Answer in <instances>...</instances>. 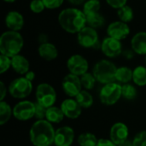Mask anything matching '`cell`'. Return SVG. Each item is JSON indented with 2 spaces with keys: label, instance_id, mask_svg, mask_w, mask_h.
Returning <instances> with one entry per match:
<instances>
[{
  "label": "cell",
  "instance_id": "6da1fadb",
  "mask_svg": "<svg viewBox=\"0 0 146 146\" xmlns=\"http://www.w3.org/2000/svg\"><path fill=\"white\" fill-rule=\"evenodd\" d=\"M60 27L68 33H78L87 26L86 15L83 10L77 8H66L58 15Z\"/></svg>",
  "mask_w": 146,
  "mask_h": 146
},
{
  "label": "cell",
  "instance_id": "7a4b0ae2",
  "mask_svg": "<svg viewBox=\"0 0 146 146\" xmlns=\"http://www.w3.org/2000/svg\"><path fill=\"white\" fill-rule=\"evenodd\" d=\"M56 131L48 121L37 120L29 131L30 141L34 146H50L55 142Z\"/></svg>",
  "mask_w": 146,
  "mask_h": 146
},
{
  "label": "cell",
  "instance_id": "3957f363",
  "mask_svg": "<svg viewBox=\"0 0 146 146\" xmlns=\"http://www.w3.org/2000/svg\"><path fill=\"white\" fill-rule=\"evenodd\" d=\"M24 46V39L19 32L8 30L0 37V52L2 55L13 57L19 55Z\"/></svg>",
  "mask_w": 146,
  "mask_h": 146
},
{
  "label": "cell",
  "instance_id": "277c9868",
  "mask_svg": "<svg viewBox=\"0 0 146 146\" xmlns=\"http://www.w3.org/2000/svg\"><path fill=\"white\" fill-rule=\"evenodd\" d=\"M116 70L117 68L114 62L107 59H103L94 65L92 74L98 82L106 85L115 82Z\"/></svg>",
  "mask_w": 146,
  "mask_h": 146
},
{
  "label": "cell",
  "instance_id": "5b68a950",
  "mask_svg": "<svg viewBox=\"0 0 146 146\" xmlns=\"http://www.w3.org/2000/svg\"><path fill=\"white\" fill-rule=\"evenodd\" d=\"M77 40L79 44L86 49H101L99 36L97 29L89 26L85 27L77 33Z\"/></svg>",
  "mask_w": 146,
  "mask_h": 146
},
{
  "label": "cell",
  "instance_id": "8992f818",
  "mask_svg": "<svg viewBox=\"0 0 146 146\" xmlns=\"http://www.w3.org/2000/svg\"><path fill=\"white\" fill-rule=\"evenodd\" d=\"M33 91V83L26 77H19L12 80L9 86V92L14 98L22 99L28 97Z\"/></svg>",
  "mask_w": 146,
  "mask_h": 146
},
{
  "label": "cell",
  "instance_id": "52a82bcc",
  "mask_svg": "<svg viewBox=\"0 0 146 146\" xmlns=\"http://www.w3.org/2000/svg\"><path fill=\"white\" fill-rule=\"evenodd\" d=\"M121 87L119 83L112 82L104 85L99 93V98L102 104L110 106L116 104L122 97Z\"/></svg>",
  "mask_w": 146,
  "mask_h": 146
},
{
  "label": "cell",
  "instance_id": "ba28073f",
  "mask_svg": "<svg viewBox=\"0 0 146 146\" xmlns=\"http://www.w3.org/2000/svg\"><path fill=\"white\" fill-rule=\"evenodd\" d=\"M36 102L47 109L54 106L56 101V90L48 83H41L36 88Z\"/></svg>",
  "mask_w": 146,
  "mask_h": 146
},
{
  "label": "cell",
  "instance_id": "9c48e42d",
  "mask_svg": "<svg viewBox=\"0 0 146 146\" xmlns=\"http://www.w3.org/2000/svg\"><path fill=\"white\" fill-rule=\"evenodd\" d=\"M35 115L34 103L27 100H23L16 104L13 109L14 117L21 121L31 120Z\"/></svg>",
  "mask_w": 146,
  "mask_h": 146
},
{
  "label": "cell",
  "instance_id": "30bf717a",
  "mask_svg": "<svg viewBox=\"0 0 146 146\" xmlns=\"http://www.w3.org/2000/svg\"><path fill=\"white\" fill-rule=\"evenodd\" d=\"M62 87L66 95L70 98H76V96L82 91L80 77L69 73L63 78Z\"/></svg>",
  "mask_w": 146,
  "mask_h": 146
},
{
  "label": "cell",
  "instance_id": "8fae6325",
  "mask_svg": "<svg viewBox=\"0 0 146 146\" xmlns=\"http://www.w3.org/2000/svg\"><path fill=\"white\" fill-rule=\"evenodd\" d=\"M67 68L70 74L77 76H81L87 73L89 68V63L87 60L81 55L75 54L71 56L67 61Z\"/></svg>",
  "mask_w": 146,
  "mask_h": 146
},
{
  "label": "cell",
  "instance_id": "7c38bea8",
  "mask_svg": "<svg viewBox=\"0 0 146 146\" xmlns=\"http://www.w3.org/2000/svg\"><path fill=\"white\" fill-rule=\"evenodd\" d=\"M101 50L109 58H115L122 54V44L121 40L111 37H106L101 43Z\"/></svg>",
  "mask_w": 146,
  "mask_h": 146
},
{
  "label": "cell",
  "instance_id": "4fadbf2b",
  "mask_svg": "<svg viewBox=\"0 0 146 146\" xmlns=\"http://www.w3.org/2000/svg\"><path fill=\"white\" fill-rule=\"evenodd\" d=\"M107 34L109 37L121 41L130 34V27H128L127 23L123 21H113L107 27Z\"/></svg>",
  "mask_w": 146,
  "mask_h": 146
},
{
  "label": "cell",
  "instance_id": "5bb4252c",
  "mask_svg": "<svg viewBox=\"0 0 146 146\" xmlns=\"http://www.w3.org/2000/svg\"><path fill=\"white\" fill-rule=\"evenodd\" d=\"M74 140V131L72 127L65 126L56 130L55 145L70 146Z\"/></svg>",
  "mask_w": 146,
  "mask_h": 146
},
{
  "label": "cell",
  "instance_id": "9a60e30c",
  "mask_svg": "<svg viewBox=\"0 0 146 146\" xmlns=\"http://www.w3.org/2000/svg\"><path fill=\"white\" fill-rule=\"evenodd\" d=\"M128 136H129L128 127L126 124L122 122H116L110 128V140L116 145H119L120 144L128 139Z\"/></svg>",
  "mask_w": 146,
  "mask_h": 146
},
{
  "label": "cell",
  "instance_id": "2e32d148",
  "mask_svg": "<svg viewBox=\"0 0 146 146\" xmlns=\"http://www.w3.org/2000/svg\"><path fill=\"white\" fill-rule=\"evenodd\" d=\"M64 114V115L69 119L74 120L80 116L81 115V107L78 104L75 99L73 98H67L65 99L60 107Z\"/></svg>",
  "mask_w": 146,
  "mask_h": 146
},
{
  "label": "cell",
  "instance_id": "e0dca14e",
  "mask_svg": "<svg viewBox=\"0 0 146 146\" xmlns=\"http://www.w3.org/2000/svg\"><path fill=\"white\" fill-rule=\"evenodd\" d=\"M4 22L9 30L15 32L21 30L25 23L23 15L16 10H11L6 15Z\"/></svg>",
  "mask_w": 146,
  "mask_h": 146
},
{
  "label": "cell",
  "instance_id": "ac0fdd59",
  "mask_svg": "<svg viewBox=\"0 0 146 146\" xmlns=\"http://www.w3.org/2000/svg\"><path fill=\"white\" fill-rule=\"evenodd\" d=\"M131 47L136 54L146 56V32H139L133 36Z\"/></svg>",
  "mask_w": 146,
  "mask_h": 146
},
{
  "label": "cell",
  "instance_id": "d6986e66",
  "mask_svg": "<svg viewBox=\"0 0 146 146\" xmlns=\"http://www.w3.org/2000/svg\"><path fill=\"white\" fill-rule=\"evenodd\" d=\"M38 56L45 61H53L58 56V50L56 45L50 42L39 44L38 48Z\"/></svg>",
  "mask_w": 146,
  "mask_h": 146
},
{
  "label": "cell",
  "instance_id": "ffe728a7",
  "mask_svg": "<svg viewBox=\"0 0 146 146\" xmlns=\"http://www.w3.org/2000/svg\"><path fill=\"white\" fill-rule=\"evenodd\" d=\"M11 68L19 74H26L30 68L29 61L22 55H16L11 57Z\"/></svg>",
  "mask_w": 146,
  "mask_h": 146
},
{
  "label": "cell",
  "instance_id": "44dd1931",
  "mask_svg": "<svg viewBox=\"0 0 146 146\" xmlns=\"http://www.w3.org/2000/svg\"><path fill=\"white\" fill-rule=\"evenodd\" d=\"M64 116L65 115L61 108H58L56 106H51L47 109L45 120L48 121L50 123L58 124L63 121Z\"/></svg>",
  "mask_w": 146,
  "mask_h": 146
},
{
  "label": "cell",
  "instance_id": "7402d4cb",
  "mask_svg": "<svg viewBox=\"0 0 146 146\" xmlns=\"http://www.w3.org/2000/svg\"><path fill=\"white\" fill-rule=\"evenodd\" d=\"M133 70L128 67H120L117 68L115 74V80L121 84H127L133 80Z\"/></svg>",
  "mask_w": 146,
  "mask_h": 146
},
{
  "label": "cell",
  "instance_id": "603a6c76",
  "mask_svg": "<svg viewBox=\"0 0 146 146\" xmlns=\"http://www.w3.org/2000/svg\"><path fill=\"white\" fill-rule=\"evenodd\" d=\"M75 100L82 109H88L93 104V97L86 90H82L75 98Z\"/></svg>",
  "mask_w": 146,
  "mask_h": 146
},
{
  "label": "cell",
  "instance_id": "cb8c5ba5",
  "mask_svg": "<svg viewBox=\"0 0 146 146\" xmlns=\"http://www.w3.org/2000/svg\"><path fill=\"white\" fill-rule=\"evenodd\" d=\"M86 23H87V26L92 28L98 29L104 25L105 18L99 12L93 13V14L86 15Z\"/></svg>",
  "mask_w": 146,
  "mask_h": 146
},
{
  "label": "cell",
  "instance_id": "d4e9b609",
  "mask_svg": "<svg viewBox=\"0 0 146 146\" xmlns=\"http://www.w3.org/2000/svg\"><path fill=\"white\" fill-rule=\"evenodd\" d=\"M98 138L92 133H84L79 135L77 142L80 146H97L98 143Z\"/></svg>",
  "mask_w": 146,
  "mask_h": 146
},
{
  "label": "cell",
  "instance_id": "484cf974",
  "mask_svg": "<svg viewBox=\"0 0 146 146\" xmlns=\"http://www.w3.org/2000/svg\"><path fill=\"white\" fill-rule=\"evenodd\" d=\"M133 80L139 86H146V67L138 66L133 69Z\"/></svg>",
  "mask_w": 146,
  "mask_h": 146
},
{
  "label": "cell",
  "instance_id": "4316f807",
  "mask_svg": "<svg viewBox=\"0 0 146 146\" xmlns=\"http://www.w3.org/2000/svg\"><path fill=\"white\" fill-rule=\"evenodd\" d=\"M12 115H13V110L11 109L10 105L7 102L1 101L0 102V125L3 126L5 123H7L11 118Z\"/></svg>",
  "mask_w": 146,
  "mask_h": 146
},
{
  "label": "cell",
  "instance_id": "83f0119b",
  "mask_svg": "<svg viewBox=\"0 0 146 146\" xmlns=\"http://www.w3.org/2000/svg\"><path fill=\"white\" fill-rule=\"evenodd\" d=\"M117 15L121 21H123L125 23H129L134 18L133 9L130 6L125 5L124 7L117 9Z\"/></svg>",
  "mask_w": 146,
  "mask_h": 146
},
{
  "label": "cell",
  "instance_id": "f1b7e54d",
  "mask_svg": "<svg viewBox=\"0 0 146 146\" xmlns=\"http://www.w3.org/2000/svg\"><path fill=\"white\" fill-rule=\"evenodd\" d=\"M101 9V3L99 0H86L83 4V12L86 15L98 13Z\"/></svg>",
  "mask_w": 146,
  "mask_h": 146
},
{
  "label": "cell",
  "instance_id": "f546056e",
  "mask_svg": "<svg viewBox=\"0 0 146 146\" xmlns=\"http://www.w3.org/2000/svg\"><path fill=\"white\" fill-rule=\"evenodd\" d=\"M121 93H122V97L127 100H133L136 98L138 95L136 87L133 85H131L130 83L124 84L122 86Z\"/></svg>",
  "mask_w": 146,
  "mask_h": 146
},
{
  "label": "cell",
  "instance_id": "4dcf8cb0",
  "mask_svg": "<svg viewBox=\"0 0 146 146\" xmlns=\"http://www.w3.org/2000/svg\"><path fill=\"white\" fill-rule=\"evenodd\" d=\"M96 78L93 75V74L91 73H86L83 75L80 76V81L82 84V86L86 90H92L95 86L96 83Z\"/></svg>",
  "mask_w": 146,
  "mask_h": 146
},
{
  "label": "cell",
  "instance_id": "1f68e13d",
  "mask_svg": "<svg viewBox=\"0 0 146 146\" xmlns=\"http://www.w3.org/2000/svg\"><path fill=\"white\" fill-rule=\"evenodd\" d=\"M30 10L34 14L42 13L45 9V6L42 0H32L29 4Z\"/></svg>",
  "mask_w": 146,
  "mask_h": 146
},
{
  "label": "cell",
  "instance_id": "d6a6232c",
  "mask_svg": "<svg viewBox=\"0 0 146 146\" xmlns=\"http://www.w3.org/2000/svg\"><path fill=\"white\" fill-rule=\"evenodd\" d=\"M11 68V57L2 55L0 56V74H3Z\"/></svg>",
  "mask_w": 146,
  "mask_h": 146
},
{
  "label": "cell",
  "instance_id": "836d02e7",
  "mask_svg": "<svg viewBox=\"0 0 146 146\" xmlns=\"http://www.w3.org/2000/svg\"><path fill=\"white\" fill-rule=\"evenodd\" d=\"M35 104V115L34 117L38 120H45L47 108L44 107L43 105L39 104L38 102L34 103Z\"/></svg>",
  "mask_w": 146,
  "mask_h": 146
},
{
  "label": "cell",
  "instance_id": "e575fe53",
  "mask_svg": "<svg viewBox=\"0 0 146 146\" xmlns=\"http://www.w3.org/2000/svg\"><path fill=\"white\" fill-rule=\"evenodd\" d=\"M133 146H146V131H141L133 139Z\"/></svg>",
  "mask_w": 146,
  "mask_h": 146
},
{
  "label": "cell",
  "instance_id": "d590c367",
  "mask_svg": "<svg viewBox=\"0 0 146 146\" xmlns=\"http://www.w3.org/2000/svg\"><path fill=\"white\" fill-rule=\"evenodd\" d=\"M44 6H45V9H58L60 8L64 0H42Z\"/></svg>",
  "mask_w": 146,
  "mask_h": 146
},
{
  "label": "cell",
  "instance_id": "8d00e7d4",
  "mask_svg": "<svg viewBox=\"0 0 146 146\" xmlns=\"http://www.w3.org/2000/svg\"><path fill=\"white\" fill-rule=\"evenodd\" d=\"M108 5L115 9H119L127 5V0H105Z\"/></svg>",
  "mask_w": 146,
  "mask_h": 146
},
{
  "label": "cell",
  "instance_id": "74e56055",
  "mask_svg": "<svg viewBox=\"0 0 146 146\" xmlns=\"http://www.w3.org/2000/svg\"><path fill=\"white\" fill-rule=\"evenodd\" d=\"M97 146H117L115 144H114L110 139H100L98 140V143Z\"/></svg>",
  "mask_w": 146,
  "mask_h": 146
},
{
  "label": "cell",
  "instance_id": "f35d334b",
  "mask_svg": "<svg viewBox=\"0 0 146 146\" xmlns=\"http://www.w3.org/2000/svg\"><path fill=\"white\" fill-rule=\"evenodd\" d=\"M136 53L133 50H123L122 51V56L126 58V59H128V60H130V59H133V57H134V55H135Z\"/></svg>",
  "mask_w": 146,
  "mask_h": 146
},
{
  "label": "cell",
  "instance_id": "ab89813d",
  "mask_svg": "<svg viewBox=\"0 0 146 146\" xmlns=\"http://www.w3.org/2000/svg\"><path fill=\"white\" fill-rule=\"evenodd\" d=\"M0 92H1V98H0V100L1 101H3L6 94H7V88L4 85V83L3 81L0 82Z\"/></svg>",
  "mask_w": 146,
  "mask_h": 146
},
{
  "label": "cell",
  "instance_id": "60d3db41",
  "mask_svg": "<svg viewBox=\"0 0 146 146\" xmlns=\"http://www.w3.org/2000/svg\"><path fill=\"white\" fill-rule=\"evenodd\" d=\"M48 38H48V36L45 33H40L38 35V41L39 44H44V43L49 42Z\"/></svg>",
  "mask_w": 146,
  "mask_h": 146
},
{
  "label": "cell",
  "instance_id": "b9f144b4",
  "mask_svg": "<svg viewBox=\"0 0 146 146\" xmlns=\"http://www.w3.org/2000/svg\"><path fill=\"white\" fill-rule=\"evenodd\" d=\"M86 0H68L69 3H71L72 5H75V6L82 5L86 3Z\"/></svg>",
  "mask_w": 146,
  "mask_h": 146
},
{
  "label": "cell",
  "instance_id": "7bdbcfd3",
  "mask_svg": "<svg viewBox=\"0 0 146 146\" xmlns=\"http://www.w3.org/2000/svg\"><path fill=\"white\" fill-rule=\"evenodd\" d=\"M24 77H26L28 80H30V81L33 82V80L35 79V73H34L33 71H28V72L25 74Z\"/></svg>",
  "mask_w": 146,
  "mask_h": 146
},
{
  "label": "cell",
  "instance_id": "ee69618b",
  "mask_svg": "<svg viewBox=\"0 0 146 146\" xmlns=\"http://www.w3.org/2000/svg\"><path fill=\"white\" fill-rule=\"evenodd\" d=\"M117 146H133V141H131L130 139H127L126 141H124L123 143L120 144Z\"/></svg>",
  "mask_w": 146,
  "mask_h": 146
},
{
  "label": "cell",
  "instance_id": "f6af8a7d",
  "mask_svg": "<svg viewBox=\"0 0 146 146\" xmlns=\"http://www.w3.org/2000/svg\"><path fill=\"white\" fill-rule=\"evenodd\" d=\"M3 1L5 3H15L16 0H3Z\"/></svg>",
  "mask_w": 146,
  "mask_h": 146
},
{
  "label": "cell",
  "instance_id": "bcb514c9",
  "mask_svg": "<svg viewBox=\"0 0 146 146\" xmlns=\"http://www.w3.org/2000/svg\"><path fill=\"white\" fill-rule=\"evenodd\" d=\"M145 66H146V56H145Z\"/></svg>",
  "mask_w": 146,
  "mask_h": 146
},
{
  "label": "cell",
  "instance_id": "7dc6e473",
  "mask_svg": "<svg viewBox=\"0 0 146 146\" xmlns=\"http://www.w3.org/2000/svg\"><path fill=\"white\" fill-rule=\"evenodd\" d=\"M145 3H146V0H145Z\"/></svg>",
  "mask_w": 146,
  "mask_h": 146
}]
</instances>
